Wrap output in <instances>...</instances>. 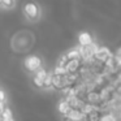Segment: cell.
Instances as JSON below:
<instances>
[{"label":"cell","instance_id":"5bb4252c","mask_svg":"<svg viewBox=\"0 0 121 121\" xmlns=\"http://www.w3.org/2000/svg\"><path fill=\"white\" fill-rule=\"evenodd\" d=\"M4 102H5V92H4L3 89H0V103L4 104Z\"/></svg>","mask_w":121,"mask_h":121},{"label":"cell","instance_id":"30bf717a","mask_svg":"<svg viewBox=\"0 0 121 121\" xmlns=\"http://www.w3.org/2000/svg\"><path fill=\"white\" fill-rule=\"evenodd\" d=\"M14 7H16V1H13V0H0V8L12 9Z\"/></svg>","mask_w":121,"mask_h":121},{"label":"cell","instance_id":"277c9868","mask_svg":"<svg viewBox=\"0 0 121 121\" xmlns=\"http://www.w3.org/2000/svg\"><path fill=\"white\" fill-rule=\"evenodd\" d=\"M48 74L50 73H48L44 68L39 69L38 72H35V73L33 74V83L37 87H39V89H44V82H46V79H47Z\"/></svg>","mask_w":121,"mask_h":121},{"label":"cell","instance_id":"8992f818","mask_svg":"<svg viewBox=\"0 0 121 121\" xmlns=\"http://www.w3.org/2000/svg\"><path fill=\"white\" fill-rule=\"evenodd\" d=\"M82 65V60H69L66 64V72L68 73H78Z\"/></svg>","mask_w":121,"mask_h":121},{"label":"cell","instance_id":"4fadbf2b","mask_svg":"<svg viewBox=\"0 0 121 121\" xmlns=\"http://www.w3.org/2000/svg\"><path fill=\"white\" fill-rule=\"evenodd\" d=\"M44 89H52V73L48 74L47 79L44 82Z\"/></svg>","mask_w":121,"mask_h":121},{"label":"cell","instance_id":"52a82bcc","mask_svg":"<svg viewBox=\"0 0 121 121\" xmlns=\"http://www.w3.org/2000/svg\"><path fill=\"white\" fill-rule=\"evenodd\" d=\"M78 42H79V46H89V44H92V37L89 31H82L79 33L78 35Z\"/></svg>","mask_w":121,"mask_h":121},{"label":"cell","instance_id":"7c38bea8","mask_svg":"<svg viewBox=\"0 0 121 121\" xmlns=\"http://www.w3.org/2000/svg\"><path fill=\"white\" fill-rule=\"evenodd\" d=\"M99 121H117V117H116L113 113H105V115L100 116Z\"/></svg>","mask_w":121,"mask_h":121},{"label":"cell","instance_id":"7a4b0ae2","mask_svg":"<svg viewBox=\"0 0 121 121\" xmlns=\"http://www.w3.org/2000/svg\"><path fill=\"white\" fill-rule=\"evenodd\" d=\"M24 14L27 20L35 21V20H38L40 16V8L38 7V4H35V3H26L24 5Z\"/></svg>","mask_w":121,"mask_h":121},{"label":"cell","instance_id":"9c48e42d","mask_svg":"<svg viewBox=\"0 0 121 121\" xmlns=\"http://www.w3.org/2000/svg\"><path fill=\"white\" fill-rule=\"evenodd\" d=\"M66 56H68L69 60H82L81 52H79V47H74V48H72V50H69L68 52H66Z\"/></svg>","mask_w":121,"mask_h":121},{"label":"cell","instance_id":"6da1fadb","mask_svg":"<svg viewBox=\"0 0 121 121\" xmlns=\"http://www.w3.org/2000/svg\"><path fill=\"white\" fill-rule=\"evenodd\" d=\"M42 59L38 55H29L25 57L24 60V66L27 72H31V73H35L39 69H42Z\"/></svg>","mask_w":121,"mask_h":121},{"label":"cell","instance_id":"ba28073f","mask_svg":"<svg viewBox=\"0 0 121 121\" xmlns=\"http://www.w3.org/2000/svg\"><path fill=\"white\" fill-rule=\"evenodd\" d=\"M57 109H59V112H60L61 115L66 116V115H68V113H69V111L72 109V108H70V105H69L68 100H66V99H61L60 102H59Z\"/></svg>","mask_w":121,"mask_h":121},{"label":"cell","instance_id":"2e32d148","mask_svg":"<svg viewBox=\"0 0 121 121\" xmlns=\"http://www.w3.org/2000/svg\"><path fill=\"white\" fill-rule=\"evenodd\" d=\"M64 121H72V120H68V118H65V120H64Z\"/></svg>","mask_w":121,"mask_h":121},{"label":"cell","instance_id":"3957f363","mask_svg":"<svg viewBox=\"0 0 121 121\" xmlns=\"http://www.w3.org/2000/svg\"><path fill=\"white\" fill-rule=\"evenodd\" d=\"M99 48L96 43H92L89 46H79V52H81V57L85 61H91L95 56V52Z\"/></svg>","mask_w":121,"mask_h":121},{"label":"cell","instance_id":"9a60e30c","mask_svg":"<svg viewBox=\"0 0 121 121\" xmlns=\"http://www.w3.org/2000/svg\"><path fill=\"white\" fill-rule=\"evenodd\" d=\"M0 121H14V118H11V120H3V118H1Z\"/></svg>","mask_w":121,"mask_h":121},{"label":"cell","instance_id":"5b68a950","mask_svg":"<svg viewBox=\"0 0 121 121\" xmlns=\"http://www.w3.org/2000/svg\"><path fill=\"white\" fill-rule=\"evenodd\" d=\"M113 57V55H112V52H111V50L109 48H107V47H104V46H102V47H99L96 50V52H95V56H94V59L96 61H99V63H107L108 60H111V59Z\"/></svg>","mask_w":121,"mask_h":121},{"label":"cell","instance_id":"8fae6325","mask_svg":"<svg viewBox=\"0 0 121 121\" xmlns=\"http://www.w3.org/2000/svg\"><path fill=\"white\" fill-rule=\"evenodd\" d=\"M0 116H1V118H3V120H11V118H13V113H12V109H11V108H8V107L4 108L3 113H1Z\"/></svg>","mask_w":121,"mask_h":121}]
</instances>
